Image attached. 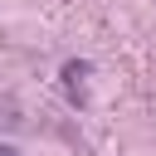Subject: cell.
I'll list each match as a JSON object with an SVG mask.
<instances>
[{"instance_id": "6da1fadb", "label": "cell", "mask_w": 156, "mask_h": 156, "mask_svg": "<svg viewBox=\"0 0 156 156\" xmlns=\"http://www.w3.org/2000/svg\"><path fill=\"white\" fill-rule=\"evenodd\" d=\"M0 156H20V151H15V146H0Z\"/></svg>"}]
</instances>
